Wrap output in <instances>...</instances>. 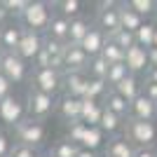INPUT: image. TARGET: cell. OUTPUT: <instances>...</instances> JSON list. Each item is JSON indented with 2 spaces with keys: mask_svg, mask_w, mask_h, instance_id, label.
<instances>
[{
  "mask_svg": "<svg viewBox=\"0 0 157 157\" xmlns=\"http://www.w3.org/2000/svg\"><path fill=\"white\" fill-rule=\"evenodd\" d=\"M101 56H103V59L108 61L110 66H115V63H124L127 52L122 49V47H117V45H115V42H113L110 38H108V42H105L103 52H101Z\"/></svg>",
  "mask_w": 157,
  "mask_h": 157,
  "instance_id": "cell-28",
  "label": "cell"
},
{
  "mask_svg": "<svg viewBox=\"0 0 157 157\" xmlns=\"http://www.w3.org/2000/svg\"><path fill=\"white\" fill-rule=\"evenodd\" d=\"M113 42H115V45L117 47H122V49H131V47L136 45V38H134V33H129V31H124V28H120L117 33H115V35H113Z\"/></svg>",
  "mask_w": 157,
  "mask_h": 157,
  "instance_id": "cell-34",
  "label": "cell"
},
{
  "mask_svg": "<svg viewBox=\"0 0 157 157\" xmlns=\"http://www.w3.org/2000/svg\"><path fill=\"white\" fill-rule=\"evenodd\" d=\"M96 28L113 38L115 33L120 31V2H113V0H103V2H98V12H96Z\"/></svg>",
  "mask_w": 157,
  "mask_h": 157,
  "instance_id": "cell-7",
  "label": "cell"
},
{
  "mask_svg": "<svg viewBox=\"0 0 157 157\" xmlns=\"http://www.w3.org/2000/svg\"><path fill=\"white\" fill-rule=\"evenodd\" d=\"M68 28H71V19H66L63 14L54 12L49 19V26L45 31V38L59 40V42H68Z\"/></svg>",
  "mask_w": 157,
  "mask_h": 157,
  "instance_id": "cell-17",
  "label": "cell"
},
{
  "mask_svg": "<svg viewBox=\"0 0 157 157\" xmlns=\"http://www.w3.org/2000/svg\"><path fill=\"white\" fill-rule=\"evenodd\" d=\"M52 5L49 2H42V0H31L28 7L21 12L19 17V24L21 28H26V31H35V33H42L47 31L49 26V19H52Z\"/></svg>",
  "mask_w": 157,
  "mask_h": 157,
  "instance_id": "cell-1",
  "label": "cell"
},
{
  "mask_svg": "<svg viewBox=\"0 0 157 157\" xmlns=\"http://www.w3.org/2000/svg\"><path fill=\"white\" fill-rule=\"evenodd\" d=\"M141 94H143V96H148L152 103H157V85H152V82L141 85Z\"/></svg>",
  "mask_w": 157,
  "mask_h": 157,
  "instance_id": "cell-39",
  "label": "cell"
},
{
  "mask_svg": "<svg viewBox=\"0 0 157 157\" xmlns=\"http://www.w3.org/2000/svg\"><path fill=\"white\" fill-rule=\"evenodd\" d=\"M85 131H87V124H82V122H73V124H68V136H66V141L80 145V143H82V138H85Z\"/></svg>",
  "mask_w": 157,
  "mask_h": 157,
  "instance_id": "cell-35",
  "label": "cell"
},
{
  "mask_svg": "<svg viewBox=\"0 0 157 157\" xmlns=\"http://www.w3.org/2000/svg\"><path fill=\"white\" fill-rule=\"evenodd\" d=\"M10 94H12V82L0 73V101H2L5 96H10Z\"/></svg>",
  "mask_w": 157,
  "mask_h": 157,
  "instance_id": "cell-40",
  "label": "cell"
},
{
  "mask_svg": "<svg viewBox=\"0 0 157 157\" xmlns=\"http://www.w3.org/2000/svg\"><path fill=\"white\" fill-rule=\"evenodd\" d=\"M145 24V19L143 17H138L134 10H131L127 2H120V26L124 28V31H129V33H136L138 28Z\"/></svg>",
  "mask_w": 157,
  "mask_h": 157,
  "instance_id": "cell-19",
  "label": "cell"
},
{
  "mask_svg": "<svg viewBox=\"0 0 157 157\" xmlns=\"http://www.w3.org/2000/svg\"><path fill=\"white\" fill-rule=\"evenodd\" d=\"M56 113L59 117L63 120L66 124H73V122H80V113H82V98H73L66 96L61 101H56Z\"/></svg>",
  "mask_w": 157,
  "mask_h": 157,
  "instance_id": "cell-13",
  "label": "cell"
},
{
  "mask_svg": "<svg viewBox=\"0 0 157 157\" xmlns=\"http://www.w3.org/2000/svg\"><path fill=\"white\" fill-rule=\"evenodd\" d=\"M89 28H92V21H87L85 17H75V19H71V28H68V42L66 45H78L85 40V35L89 33Z\"/></svg>",
  "mask_w": 157,
  "mask_h": 157,
  "instance_id": "cell-21",
  "label": "cell"
},
{
  "mask_svg": "<svg viewBox=\"0 0 157 157\" xmlns=\"http://www.w3.org/2000/svg\"><path fill=\"white\" fill-rule=\"evenodd\" d=\"M124 138L134 148H155L157 141V127L155 122H143V120H127L124 124Z\"/></svg>",
  "mask_w": 157,
  "mask_h": 157,
  "instance_id": "cell-2",
  "label": "cell"
},
{
  "mask_svg": "<svg viewBox=\"0 0 157 157\" xmlns=\"http://www.w3.org/2000/svg\"><path fill=\"white\" fill-rule=\"evenodd\" d=\"M101 115H103V103H96V101H87V98H82V113H80V122H82V124L98 127Z\"/></svg>",
  "mask_w": 157,
  "mask_h": 157,
  "instance_id": "cell-18",
  "label": "cell"
},
{
  "mask_svg": "<svg viewBox=\"0 0 157 157\" xmlns=\"http://www.w3.org/2000/svg\"><path fill=\"white\" fill-rule=\"evenodd\" d=\"M113 92H117L122 98H127V101L131 103L136 96H141V82H138V75H131V73H129V75H127Z\"/></svg>",
  "mask_w": 157,
  "mask_h": 157,
  "instance_id": "cell-23",
  "label": "cell"
},
{
  "mask_svg": "<svg viewBox=\"0 0 157 157\" xmlns=\"http://www.w3.org/2000/svg\"><path fill=\"white\" fill-rule=\"evenodd\" d=\"M101 157H108V155H101Z\"/></svg>",
  "mask_w": 157,
  "mask_h": 157,
  "instance_id": "cell-49",
  "label": "cell"
},
{
  "mask_svg": "<svg viewBox=\"0 0 157 157\" xmlns=\"http://www.w3.org/2000/svg\"><path fill=\"white\" fill-rule=\"evenodd\" d=\"M12 141H10V136H7V131L0 129V157H10V152H12Z\"/></svg>",
  "mask_w": 157,
  "mask_h": 157,
  "instance_id": "cell-38",
  "label": "cell"
},
{
  "mask_svg": "<svg viewBox=\"0 0 157 157\" xmlns=\"http://www.w3.org/2000/svg\"><path fill=\"white\" fill-rule=\"evenodd\" d=\"M108 68H110V63L103 59V56H96V59L89 61V75H92L94 80H103L108 78Z\"/></svg>",
  "mask_w": 157,
  "mask_h": 157,
  "instance_id": "cell-33",
  "label": "cell"
},
{
  "mask_svg": "<svg viewBox=\"0 0 157 157\" xmlns=\"http://www.w3.org/2000/svg\"><path fill=\"white\" fill-rule=\"evenodd\" d=\"M87 82H89L87 73H63V92H66V96L85 98Z\"/></svg>",
  "mask_w": 157,
  "mask_h": 157,
  "instance_id": "cell-15",
  "label": "cell"
},
{
  "mask_svg": "<svg viewBox=\"0 0 157 157\" xmlns=\"http://www.w3.org/2000/svg\"><path fill=\"white\" fill-rule=\"evenodd\" d=\"M10 157H40L38 148H28V145H19L14 143L12 152H10Z\"/></svg>",
  "mask_w": 157,
  "mask_h": 157,
  "instance_id": "cell-37",
  "label": "cell"
},
{
  "mask_svg": "<svg viewBox=\"0 0 157 157\" xmlns=\"http://www.w3.org/2000/svg\"><path fill=\"white\" fill-rule=\"evenodd\" d=\"M78 157H98V155H96V152H92V150H85V148H80Z\"/></svg>",
  "mask_w": 157,
  "mask_h": 157,
  "instance_id": "cell-45",
  "label": "cell"
},
{
  "mask_svg": "<svg viewBox=\"0 0 157 157\" xmlns=\"http://www.w3.org/2000/svg\"><path fill=\"white\" fill-rule=\"evenodd\" d=\"M54 110H56V98L28 87V94H26V117L42 122V120L49 117Z\"/></svg>",
  "mask_w": 157,
  "mask_h": 157,
  "instance_id": "cell-3",
  "label": "cell"
},
{
  "mask_svg": "<svg viewBox=\"0 0 157 157\" xmlns=\"http://www.w3.org/2000/svg\"><path fill=\"white\" fill-rule=\"evenodd\" d=\"M28 80H31V89H38V92L49 94V96L63 89V73L54 71V68H33Z\"/></svg>",
  "mask_w": 157,
  "mask_h": 157,
  "instance_id": "cell-4",
  "label": "cell"
},
{
  "mask_svg": "<svg viewBox=\"0 0 157 157\" xmlns=\"http://www.w3.org/2000/svg\"><path fill=\"white\" fill-rule=\"evenodd\" d=\"M56 12L63 14L66 19H75V17H80V12H82V2L80 0H61V2H56Z\"/></svg>",
  "mask_w": 157,
  "mask_h": 157,
  "instance_id": "cell-32",
  "label": "cell"
},
{
  "mask_svg": "<svg viewBox=\"0 0 157 157\" xmlns=\"http://www.w3.org/2000/svg\"><path fill=\"white\" fill-rule=\"evenodd\" d=\"M124 124H127L124 117H120V115H115V113L103 108V115H101V122H98V129L103 131V134H110L113 136L117 131H124Z\"/></svg>",
  "mask_w": 157,
  "mask_h": 157,
  "instance_id": "cell-24",
  "label": "cell"
},
{
  "mask_svg": "<svg viewBox=\"0 0 157 157\" xmlns=\"http://www.w3.org/2000/svg\"><path fill=\"white\" fill-rule=\"evenodd\" d=\"M28 2H31V0H2L5 10L10 14H17V17H21V12L28 7Z\"/></svg>",
  "mask_w": 157,
  "mask_h": 157,
  "instance_id": "cell-36",
  "label": "cell"
},
{
  "mask_svg": "<svg viewBox=\"0 0 157 157\" xmlns=\"http://www.w3.org/2000/svg\"><path fill=\"white\" fill-rule=\"evenodd\" d=\"M21 35H24L21 24H5V26H0V45H2V52H17V47L21 42Z\"/></svg>",
  "mask_w": 157,
  "mask_h": 157,
  "instance_id": "cell-16",
  "label": "cell"
},
{
  "mask_svg": "<svg viewBox=\"0 0 157 157\" xmlns=\"http://www.w3.org/2000/svg\"><path fill=\"white\" fill-rule=\"evenodd\" d=\"M134 157H157V150L155 148H138L134 152Z\"/></svg>",
  "mask_w": 157,
  "mask_h": 157,
  "instance_id": "cell-41",
  "label": "cell"
},
{
  "mask_svg": "<svg viewBox=\"0 0 157 157\" xmlns=\"http://www.w3.org/2000/svg\"><path fill=\"white\" fill-rule=\"evenodd\" d=\"M26 120V101H21L19 96H5L0 101V122L10 129H14L17 124H21Z\"/></svg>",
  "mask_w": 157,
  "mask_h": 157,
  "instance_id": "cell-8",
  "label": "cell"
},
{
  "mask_svg": "<svg viewBox=\"0 0 157 157\" xmlns=\"http://www.w3.org/2000/svg\"><path fill=\"white\" fill-rule=\"evenodd\" d=\"M148 61H150V66H155V68H157V47L148 49Z\"/></svg>",
  "mask_w": 157,
  "mask_h": 157,
  "instance_id": "cell-43",
  "label": "cell"
},
{
  "mask_svg": "<svg viewBox=\"0 0 157 157\" xmlns=\"http://www.w3.org/2000/svg\"><path fill=\"white\" fill-rule=\"evenodd\" d=\"M42 42H45V38H42L40 33L26 31V28H24L21 42H19V47H17V54H19L26 63H28V61H35V56L42 52Z\"/></svg>",
  "mask_w": 157,
  "mask_h": 157,
  "instance_id": "cell-10",
  "label": "cell"
},
{
  "mask_svg": "<svg viewBox=\"0 0 157 157\" xmlns=\"http://www.w3.org/2000/svg\"><path fill=\"white\" fill-rule=\"evenodd\" d=\"M134 38H136V45L138 47H143V49H152V45H155V24H143V26L134 33Z\"/></svg>",
  "mask_w": 157,
  "mask_h": 157,
  "instance_id": "cell-27",
  "label": "cell"
},
{
  "mask_svg": "<svg viewBox=\"0 0 157 157\" xmlns=\"http://www.w3.org/2000/svg\"><path fill=\"white\" fill-rule=\"evenodd\" d=\"M145 82H152V85H157V68H155V66H150V68L145 71Z\"/></svg>",
  "mask_w": 157,
  "mask_h": 157,
  "instance_id": "cell-42",
  "label": "cell"
},
{
  "mask_svg": "<svg viewBox=\"0 0 157 157\" xmlns=\"http://www.w3.org/2000/svg\"><path fill=\"white\" fill-rule=\"evenodd\" d=\"M40 157H52V155H49V152H47V155H40Z\"/></svg>",
  "mask_w": 157,
  "mask_h": 157,
  "instance_id": "cell-47",
  "label": "cell"
},
{
  "mask_svg": "<svg viewBox=\"0 0 157 157\" xmlns=\"http://www.w3.org/2000/svg\"><path fill=\"white\" fill-rule=\"evenodd\" d=\"M89 56L78 45H66L63 52V73H87L89 71Z\"/></svg>",
  "mask_w": 157,
  "mask_h": 157,
  "instance_id": "cell-9",
  "label": "cell"
},
{
  "mask_svg": "<svg viewBox=\"0 0 157 157\" xmlns=\"http://www.w3.org/2000/svg\"><path fill=\"white\" fill-rule=\"evenodd\" d=\"M129 75V68H127L124 63H115L108 68V78H105V85H108V89H115V87L122 82V80Z\"/></svg>",
  "mask_w": 157,
  "mask_h": 157,
  "instance_id": "cell-30",
  "label": "cell"
},
{
  "mask_svg": "<svg viewBox=\"0 0 157 157\" xmlns=\"http://www.w3.org/2000/svg\"><path fill=\"white\" fill-rule=\"evenodd\" d=\"M45 136H47V129L42 122L38 120H31L26 117L21 124L14 127V138L19 145H28V148H40L45 143Z\"/></svg>",
  "mask_w": 157,
  "mask_h": 157,
  "instance_id": "cell-5",
  "label": "cell"
},
{
  "mask_svg": "<svg viewBox=\"0 0 157 157\" xmlns=\"http://www.w3.org/2000/svg\"><path fill=\"white\" fill-rule=\"evenodd\" d=\"M124 66L129 68L131 75H138V73H143L150 68V61H148V49H143V47L134 45L131 49H127V56H124Z\"/></svg>",
  "mask_w": 157,
  "mask_h": 157,
  "instance_id": "cell-14",
  "label": "cell"
},
{
  "mask_svg": "<svg viewBox=\"0 0 157 157\" xmlns=\"http://www.w3.org/2000/svg\"><path fill=\"white\" fill-rule=\"evenodd\" d=\"M103 108H105V110H110V113H115V115H120V117L129 120V101H127V98H122L117 92H113V89L105 94Z\"/></svg>",
  "mask_w": 157,
  "mask_h": 157,
  "instance_id": "cell-22",
  "label": "cell"
},
{
  "mask_svg": "<svg viewBox=\"0 0 157 157\" xmlns=\"http://www.w3.org/2000/svg\"><path fill=\"white\" fill-rule=\"evenodd\" d=\"M105 42H108V35L92 24V28H89V33L85 35V40L80 42V47H82V52H85L89 59H96V56H101Z\"/></svg>",
  "mask_w": 157,
  "mask_h": 157,
  "instance_id": "cell-11",
  "label": "cell"
},
{
  "mask_svg": "<svg viewBox=\"0 0 157 157\" xmlns=\"http://www.w3.org/2000/svg\"><path fill=\"white\" fill-rule=\"evenodd\" d=\"M129 117L131 120H143V122H152L157 117V103H152L148 96H136L129 103Z\"/></svg>",
  "mask_w": 157,
  "mask_h": 157,
  "instance_id": "cell-12",
  "label": "cell"
},
{
  "mask_svg": "<svg viewBox=\"0 0 157 157\" xmlns=\"http://www.w3.org/2000/svg\"><path fill=\"white\" fill-rule=\"evenodd\" d=\"M110 92L108 89V85H105L103 80H94L89 78V82H87V89H85V98L87 101H96V103H103L105 94Z\"/></svg>",
  "mask_w": 157,
  "mask_h": 157,
  "instance_id": "cell-25",
  "label": "cell"
},
{
  "mask_svg": "<svg viewBox=\"0 0 157 157\" xmlns=\"http://www.w3.org/2000/svg\"><path fill=\"white\" fill-rule=\"evenodd\" d=\"M7 17H12V14L5 10V5L0 2V26H5V21H7Z\"/></svg>",
  "mask_w": 157,
  "mask_h": 157,
  "instance_id": "cell-44",
  "label": "cell"
},
{
  "mask_svg": "<svg viewBox=\"0 0 157 157\" xmlns=\"http://www.w3.org/2000/svg\"><path fill=\"white\" fill-rule=\"evenodd\" d=\"M78 152H80V145H75V143H71V141H56V143L49 148V155L52 157H78Z\"/></svg>",
  "mask_w": 157,
  "mask_h": 157,
  "instance_id": "cell-29",
  "label": "cell"
},
{
  "mask_svg": "<svg viewBox=\"0 0 157 157\" xmlns=\"http://www.w3.org/2000/svg\"><path fill=\"white\" fill-rule=\"evenodd\" d=\"M134 152H136V148L124 136H115V138L108 141L103 155H108V157H134Z\"/></svg>",
  "mask_w": 157,
  "mask_h": 157,
  "instance_id": "cell-20",
  "label": "cell"
},
{
  "mask_svg": "<svg viewBox=\"0 0 157 157\" xmlns=\"http://www.w3.org/2000/svg\"><path fill=\"white\" fill-rule=\"evenodd\" d=\"M152 47H157V24H155V45Z\"/></svg>",
  "mask_w": 157,
  "mask_h": 157,
  "instance_id": "cell-46",
  "label": "cell"
},
{
  "mask_svg": "<svg viewBox=\"0 0 157 157\" xmlns=\"http://www.w3.org/2000/svg\"><path fill=\"white\" fill-rule=\"evenodd\" d=\"M0 52H2V45H0Z\"/></svg>",
  "mask_w": 157,
  "mask_h": 157,
  "instance_id": "cell-48",
  "label": "cell"
},
{
  "mask_svg": "<svg viewBox=\"0 0 157 157\" xmlns=\"http://www.w3.org/2000/svg\"><path fill=\"white\" fill-rule=\"evenodd\" d=\"M103 145V131L98 129V127H87L85 131V138H82V143H80V148H85V150H92L96 152L98 148Z\"/></svg>",
  "mask_w": 157,
  "mask_h": 157,
  "instance_id": "cell-26",
  "label": "cell"
},
{
  "mask_svg": "<svg viewBox=\"0 0 157 157\" xmlns=\"http://www.w3.org/2000/svg\"><path fill=\"white\" fill-rule=\"evenodd\" d=\"M127 5H129L138 17H143V19L157 14V2L155 0H127Z\"/></svg>",
  "mask_w": 157,
  "mask_h": 157,
  "instance_id": "cell-31",
  "label": "cell"
},
{
  "mask_svg": "<svg viewBox=\"0 0 157 157\" xmlns=\"http://www.w3.org/2000/svg\"><path fill=\"white\" fill-rule=\"evenodd\" d=\"M0 73L12 85H19V82H26L28 78V63L17 52H0Z\"/></svg>",
  "mask_w": 157,
  "mask_h": 157,
  "instance_id": "cell-6",
  "label": "cell"
}]
</instances>
